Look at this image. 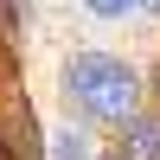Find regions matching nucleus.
Wrapping results in <instances>:
<instances>
[{
  "label": "nucleus",
  "instance_id": "20e7f679",
  "mask_svg": "<svg viewBox=\"0 0 160 160\" xmlns=\"http://www.w3.org/2000/svg\"><path fill=\"white\" fill-rule=\"evenodd\" d=\"M58 160H83V148H77V135H71V128L58 135Z\"/></svg>",
  "mask_w": 160,
  "mask_h": 160
},
{
  "label": "nucleus",
  "instance_id": "f257e3e1",
  "mask_svg": "<svg viewBox=\"0 0 160 160\" xmlns=\"http://www.w3.org/2000/svg\"><path fill=\"white\" fill-rule=\"evenodd\" d=\"M64 96L90 122H128L135 102H141V77L122 58H109V51H83V58L64 64Z\"/></svg>",
  "mask_w": 160,
  "mask_h": 160
},
{
  "label": "nucleus",
  "instance_id": "39448f33",
  "mask_svg": "<svg viewBox=\"0 0 160 160\" xmlns=\"http://www.w3.org/2000/svg\"><path fill=\"white\" fill-rule=\"evenodd\" d=\"M135 7H148V13H160V0H135Z\"/></svg>",
  "mask_w": 160,
  "mask_h": 160
},
{
  "label": "nucleus",
  "instance_id": "423d86ee",
  "mask_svg": "<svg viewBox=\"0 0 160 160\" xmlns=\"http://www.w3.org/2000/svg\"><path fill=\"white\" fill-rule=\"evenodd\" d=\"M109 160H122V154H109Z\"/></svg>",
  "mask_w": 160,
  "mask_h": 160
},
{
  "label": "nucleus",
  "instance_id": "7ed1b4c3",
  "mask_svg": "<svg viewBox=\"0 0 160 160\" xmlns=\"http://www.w3.org/2000/svg\"><path fill=\"white\" fill-rule=\"evenodd\" d=\"M90 13H102V19H122V13H135V0H90Z\"/></svg>",
  "mask_w": 160,
  "mask_h": 160
},
{
  "label": "nucleus",
  "instance_id": "f03ea898",
  "mask_svg": "<svg viewBox=\"0 0 160 160\" xmlns=\"http://www.w3.org/2000/svg\"><path fill=\"white\" fill-rule=\"evenodd\" d=\"M122 160H160V122H128Z\"/></svg>",
  "mask_w": 160,
  "mask_h": 160
}]
</instances>
